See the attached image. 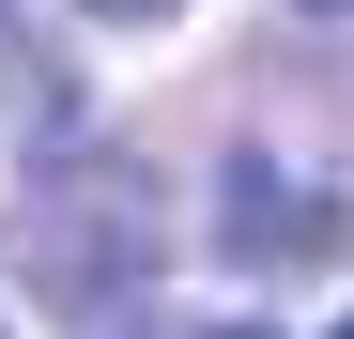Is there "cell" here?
I'll list each match as a JSON object with an SVG mask.
<instances>
[{
	"instance_id": "cell-1",
	"label": "cell",
	"mask_w": 354,
	"mask_h": 339,
	"mask_svg": "<svg viewBox=\"0 0 354 339\" xmlns=\"http://www.w3.org/2000/svg\"><path fill=\"white\" fill-rule=\"evenodd\" d=\"M77 16H169V0H77Z\"/></svg>"
},
{
	"instance_id": "cell-4",
	"label": "cell",
	"mask_w": 354,
	"mask_h": 339,
	"mask_svg": "<svg viewBox=\"0 0 354 339\" xmlns=\"http://www.w3.org/2000/svg\"><path fill=\"white\" fill-rule=\"evenodd\" d=\"M324 339H354V309H339V324H324Z\"/></svg>"
},
{
	"instance_id": "cell-2",
	"label": "cell",
	"mask_w": 354,
	"mask_h": 339,
	"mask_svg": "<svg viewBox=\"0 0 354 339\" xmlns=\"http://www.w3.org/2000/svg\"><path fill=\"white\" fill-rule=\"evenodd\" d=\"M292 16H354V0H292Z\"/></svg>"
},
{
	"instance_id": "cell-3",
	"label": "cell",
	"mask_w": 354,
	"mask_h": 339,
	"mask_svg": "<svg viewBox=\"0 0 354 339\" xmlns=\"http://www.w3.org/2000/svg\"><path fill=\"white\" fill-rule=\"evenodd\" d=\"M216 339H262V324H216Z\"/></svg>"
}]
</instances>
